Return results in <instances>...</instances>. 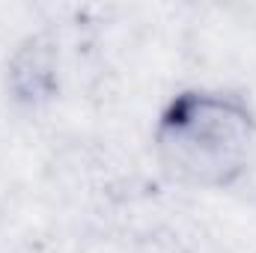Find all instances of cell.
I'll list each match as a JSON object with an SVG mask.
<instances>
[{
  "instance_id": "6da1fadb",
  "label": "cell",
  "mask_w": 256,
  "mask_h": 253,
  "mask_svg": "<svg viewBox=\"0 0 256 253\" xmlns=\"http://www.w3.org/2000/svg\"><path fill=\"white\" fill-rule=\"evenodd\" d=\"M152 152L161 170L185 188H236L256 158L254 102L230 86L179 90L155 120Z\"/></svg>"
},
{
  "instance_id": "7a4b0ae2",
  "label": "cell",
  "mask_w": 256,
  "mask_h": 253,
  "mask_svg": "<svg viewBox=\"0 0 256 253\" xmlns=\"http://www.w3.org/2000/svg\"><path fill=\"white\" fill-rule=\"evenodd\" d=\"M9 86L15 102L21 104H42L54 98L57 90V72H54V54L39 39H30L9 63Z\"/></svg>"
}]
</instances>
